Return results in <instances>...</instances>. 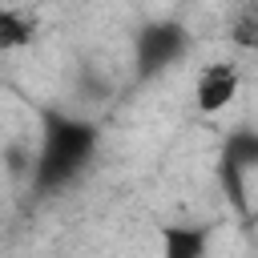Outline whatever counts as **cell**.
I'll use <instances>...</instances> for the list:
<instances>
[{
    "mask_svg": "<svg viewBox=\"0 0 258 258\" xmlns=\"http://www.w3.org/2000/svg\"><path fill=\"white\" fill-rule=\"evenodd\" d=\"M36 121H40V145L32 157V189L40 198H52L93 165L101 129L93 117H81L60 105H40Z\"/></svg>",
    "mask_w": 258,
    "mask_h": 258,
    "instance_id": "cell-1",
    "label": "cell"
},
{
    "mask_svg": "<svg viewBox=\"0 0 258 258\" xmlns=\"http://www.w3.org/2000/svg\"><path fill=\"white\" fill-rule=\"evenodd\" d=\"M189 52V28L177 16H153L133 32V81L149 85Z\"/></svg>",
    "mask_w": 258,
    "mask_h": 258,
    "instance_id": "cell-2",
    "label": "cell"
},
{
    "mask_svg": "<svg viewBox=\"0 0 258 258\" xmlns=\"http://www.w3.org/2000/svg\"><path fill=\"white\" fill-rule=\"evenodd\" d=\"M250 173H258V129L234 125L222 137V149H218V185L226 189V198L238 214H250V198H246Z\"/></svg>",
    "mask_w": 258,
    "mask_h": 258,
    "instance_id": "cell-3",
    "label": "cell"
},
{
    "mask_svg": "<svg viewBox=\"0 0 258 258\" xmlns=\"http://www.w3.org/2000/svg\"><path fill=\"white\" fill-rule=\"evenodd\" d=\"M238 89H242L238 69L230 60H210V64H202V73L194 81V105H198V113L214 117L238 97Z\"/></svg>",
    "mask_w": 258,
    "mask_h": 258,
    "instance_id": "cell-4",
    "label": "cell"
},
{
    "mask_svg": "<svg viewBox=\"0 0 258 258\" xmlns=\"http://www.w3.org/2000/svg\"><path fill=\"white\" fill-rule=\"evenodd\" d=\"M157 258H210V226L206 222L157 226Z\"/></svg>",
    "mask_w": 258,
    "mask_h": 258,
    "instance_id": "cell-5",
    "label": "cell"
},
{
    "mask_svg": "<svg viewBox=\"0 0 258 258\" xmlns=\"http://www.w3.org/2000/svg\"><path fill=\"white\" fill-rule=\"evenodd\" d=\"M36 36V20L16 12V8H0V48L4 52H16L24 44H32Z\"/></svg>",
    "mask_w": 258,
    "mask_h": 258,
    "instance_id": "cell-6",
    "label": "cell"
},
{
    "mask_svg": "<svg viewBox=\"0 0 258 258\" xmlns=\"http://www.w3.org/2000/svg\"><path fill=\"white\" fill-rule=\"evenodd\" d=\"M230 40L242 52H258V0H242L230 20Z\"/></svg>",
    "mask_w": 258,
    "mask_h": 258,
    "instance_id": "cell-7",
    "label": "cell"
},
{
    "mask_svg": "<svg viewBox=\"0 0 258 258\" xmlns=\"http://www.w3.org/2000/svg\"><path fill=\"white\" fill-rule=\"evenodd\" d=\"M77 93H81L85 101H105V93H109V81H105L101 73H93V64H81V81H77Z\"/></svg>",
    "mask_w": 258,
    "mask_h": 258,
    "instance_id": "cell-8",
    "label": "cell"
}]
</instances>
